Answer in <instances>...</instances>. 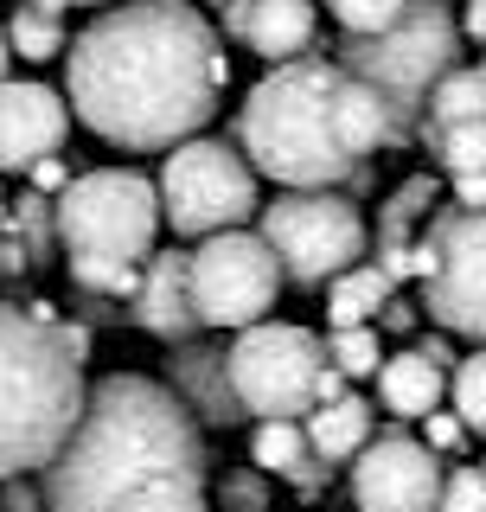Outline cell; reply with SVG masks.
Returning <instances> with one entry per match:
<instances>
[{
  "mask_svg": "<svg viewBox=\"0 0 486 512\" xmlns=\"http://www.w3.org/2000/svg\"><path fill=\"white\" fill-rule=\"evenodd\" d=\"M26 180H32V192L58 199V192H64V180H71V160H64V154H39V160L26 167Z\"/></svg>",
  "mask_w": 486,
  "mask_h": 512,
  "instance_id": "obj_35",
  "label": "cell"
},
{
  "mask_svg": "<svg viewBox=\"0 0 486 512\" xmlns=\"http://www.w3.org/2000/svg\"><path fill=\"white\" fill-rule=\"evenodd\" d=\"M327 122H333V141H339V154H346V160H371V154L403 148V141H410V122L391 109V96H384L378 84H365V77H352V71H339Z\"/></svg>",
  "mask_w": 486,
  "mask_h": 512,
  "instance_id": "obj_16",
  "label": "cell"
},
{
  "mask_svg": "<svg viewBox=\"0 0 486 512\" xmlns=\"http://www.w3.org/2000/svg\"><path fill=\"white\" fill-rule=\"evenodd\" d=\"M45 7H109V0H45Z\"/></svg>",
  "mask_w": 486,
  "mask_h": 512,
  "instance_id": "obj_44",
  "label": "cell"
},
{
  "mask_svg": "<svg viewBox=\"0 0 486 512\" xmlns=\"http://www.w3.org/2000/svg\"><path fill=\"white\" fill-rule=\"evenodd\" d=\"M320 39V13L314 0H250V20H243V45L263 64H282L295 52H314Z\"/></svg>",
  "mask_w": 486,
  "mask_h": 512,
  "instance_id": "obj_18",
  "label": "cell"
},
{
  "mask_svg": "<svg viewBox=\"0 0 486 512\" xmlns=\"http://www.w3.org/2000/svg\"><path fill=\"white\" fill-rule=\"evenodd\" d=\"M423 148L442 160L448 173H480V167H486V116H461V122L435 128Z\"/></svg>",
  "mask_w": 486,
  "mask_h": 512,
  "instance_id": "obj_26",
  "label": "cell"
},
{
  "mask_svg": "<svg viewBox=\"0 0 486 512\" xmlns=\"http://www.w3.org/2000/svg\"><path fill=\"white\" fill-rule=\"evenodd\" d=\"M378 359H384V340H378V327H371V320L327 333V365H339L346 378H371V372H378Z\"/></svg>",
  "mask_w": 486,
  "mask_h": 512,
  "instance_id": "obj_28",
  "label": "cell"
},
{
  "mask_svg": "<svg viewBox=\"0 0 486 512\" xmlns=\"http://www.w3.org/2000/svg\"><path fill=\"white\" fill-rule=\"evenodd\" d=\"M416 352H423L429 365H442V372H448V365H455V346H448L442 333H429V340H416Z\"/></svg>",
  "mask_w": 486,
  "mask_h": 512,
  "instance_id": "obj_41",
  "label": "cell"
},
{
  "mask_svg": "<svg viewBox=\"0 0 486 512\" xmlns=\"http://www.w3.org/2000/svg\"><path fill=\"white\" fill-rule=\"evenodd\" d=\"M186 282H192V308H199V327L237 333L250 320H263L282 295V263L256 231H212L199 237V250H186Z\"/></svg>",
  "mask_w": 486,
  "mask_h": 512,
  "instance_id": "obj_11",
  "label": "cell"
},
{
  "mask_svg": "<svg viewBox=\"0 0 486 512\" xmlns=\"http://www.w3.org/2000/svg\"><path fill=\"white\" fill-rule=\"evenodd\" d=\"M26 269H32V263H26V250L13 244V237H7V224H0V288H7V282H20Z\"/></svg>",
  "mask_w": 486,
  "mask_h": 512,
  "instance_id": "obj_39",
  "label": "cell"
},
{
  "mask_svg": "<svg viewBox=\"0 0 486 512\" xmlns=\"http://www.w3.org/2000/svg\"><path fill=\"white\" fill-rule=\"evenodd\" d=\"M128 320L154 340H192L199 327V308H192V282H186V250H148L135 269V288H128Z\"/></svg>",
  "mask_w": 486,
  "mask_h": 512,
  "instance_id": "obj_14",
  "label": "cell"
},
{
  "mask_svg": "<svg viewBox=\"0 0 486 512\" xmlns=\"http://www.w3.org/2000/svg\"><path fill=\"white\" fill-rule=\"evenodd\" d=\"M429 512H486V474L480 468H442Z\"/></svg>",
  "mask_w": 486,
  "mask_h": 512,
  "instance_id": "obj_29",
  "label": "cell"
},
{
  "mask_svg": "<svg viewBox=\"0 0 486 512\" xmlns=\"http://www.w3.org/2000/svg\"><path fill=\"white\" fill-rule=\"evenodd\" d=\"M243 20H250V0H224V32L243 39Z\"/></svg>",
  "mask_w": 486,
  "mask_h": 512,
  "instance_id": "obj_42",
  "label": "cell"
},
{
  "mask_svg": "<svg viewBox=\"0 0 486 512\" xmlns=\"http://www.w3.org/2000/svg\"><path fill=\"white\" fill-rule=\"evenodd\" d=\"M0 77H13V45H7V32H0Z\"/></svg>",
  "mask_w": 486,
  "mask_h": 512,
  "instance_id": "obj_43",
  "label": "cell"
},
{
  "mask_svg": "<svg viewBox=\"0 0 486 512\" xmlns=\"http://www.w3.org/2000/svg\"><path fill=\"white\" fill-rule=\"evenodd\" d=\"M0 186H7V173H0ZM0 205H7V192H0Z\"/></svg>",
  "mask_w": 486,
  "mask_h": 512,
  "instance_id": "obj_46",
  "label": "cell"
},
{
  "mask_svg": "<svg viewBox=\"0 0 486 512\" xmlns=\"http://www.w3.org/2000/svg\"><path fill=\"white\" fill-rule=\"evenodd\" d=\"M327 13L339 20V32H378L403 13V0H327Z\"/></svg>",
  "mask_w": 486,
  "mask_h": 512,
  "instance_id": "obj_31",
  "label": "cell"
},
{
  "mask_svg": "<svg viewBox=\"0 0 486 512\" xmlns=\"http://www.w3.org/2000/svg\"><path fill=\"white\" fill-rule=\"evenodd\" d=\"M282 480L301 493V500H320V493H327V480H333V461H320L314 448H307V455H301V461H295V468H288Z\"/></svg>",
  "mask_w": 486,
  "mask_h": 512,
  "instance_id": "obj_33",
  "label": "cell"
},
{
  "mask_svg": "<svg viewBox=\"0 0 486 512\" xmlns=\"http://www.w3.org/2000/svg\"><path fill=\"white\" fill-rule=\"evenodd\" d=\"M333 64L352 71V77H365V84H378L416 135L429 84L448 64H461V26H455V13H448V0H403V13L391 26L346 32V39L333 45Z\"/></svg>",
  "mask_w": 486,
  "mask_h": 512,
  "instance_id": "obj_6",
  "label": "cell"
},
{
  "mask_svg": "<svg viewBox=\"0 0 486 512\" xmlns=\"http://www.w3.org/2000/svg\"><path fill=\"white\" fill-rule=\"evenodd\" d=\"M154 199H160V224H173V237H212L231 231V224H250L256 205H263V186L231 141L186 135L160 160Z\"/></svg>",
  "mask_w": 486,
  "mask_h": 512,
  "instance_id": "obj_8",
  "label": "cell"
},
{
  "mask_svg": "<svg viewBox=\"0 0 486 512\" xmlns=\"http://www.w3.org/2000/svg\"><path fill=\"white\" fill-rule=\"evenodd\" d=\"M442 205V186H435V173H416V180H403L391 199L378 205V269L391 282L410 276V250H416V231L429 224V212Z\"/></svg>",
  "mask_w": 486,
  "mask_h": 512,
  "instance_id": "obj_17",
  "label": "cell"
},
{
  "mask_svg": "<svg viewBox=\"0 0 486 512\" xmlns=\"http://www.w3.org/2000/svg\"><path fill=\"white\" fill-rule=\"evenodd\" d=\"M0 512H7V506H0Z\"/></svg>",
  "mask_w": 486,
  "mask_h": 512,
  "instance_id": "obj_47",
  "label": "cell"
},
{
  "mask_svg": "<svg viewBox=\"0 0 486 512\" xmlns=\"http://www.w3.org/2000/svg\"><path fill=\"white\" fill-rule=\"evenodd\" d=\"M218 512H269V474L263 468H231L218 480Z\"/></svg>",
  "mask_w": 486,
  "mask_h": 512,
  "instance_id": "obj_30",
  "label": "cell"
},
{
  "mask_svg": "<svg viewBox=\"0 0 486 512\" xmlns=\"http://www.w3.org/2000/svg\"><path fill=\"white\" fill-rule=\"evenodd\" d=\"M333 84H339V64L320 52H295L256 77V90L243 96V116H237V154L256 167V180L339 186V192L371 186V160H346L333 141V122H327Z\"/></svg>",
  "mask_w": 486,
  "mask_h": 512,
  "instance_id": "obj_4",
  "label": "cell"
},
{
  "mask_svg": "<svg viewBox=\"0 0 486 512\" xmlns=\"http://www.w3.org/2000/svg\"><path fill=\"white\" fill-rule=\"evenodd\" d=\"M256 237L275 250L282 282L301 288H320L371 250L359 199L339 186H282L269 205H256Z\"/></svg>",
  "mask_w": 486,
  "mask_h": 512,
  "instance_id": "obj_7",
  "label": "cell"
},
{
  "mask_svg": "<svg viewBox=\"0 0 486 512\" xmlns=\"http://www.w3.org/2000/svg\"><path fill=\"white\" fill-rule=\"evenodd\" d=\"M224 372L243 416H307L314 410V384L327 372V340L314 327L295 320H250L237 327L231 352H224Z\"/></svg>",
  "mask_w": 486,
  "mask_h": 512,
  "instance_id": "obj_10",
  "label": "cell"
},
{
  "mask_svg": "<svg viewBox=\"0 0 486 512\" xmlns=\"http://www.w3.org/2000/svg\"><path fill=\"white\" fill-rule=\"evenodd\" d=\"M0 506H7V512H45L39 487H26V474H7V480H0Z\"/></svg>",
  "mask_w": 486,
  "mask_h": 512,
  "instance_id": "obj_38",
  "label": "cell"
},
{
  "mask_svg": "<svg viewBox=\"0 0 486 512\" xmlns=\"http://www.w3.org/2000/svg\"><path fill=\"white\" fill-rule=\"evenodd\" d=\"M77 314H84V327H116L122 308H116V295H96V288H84V301H77Z\"/></svg>",
  "mask_w": 486,
  "mask_h": 512,
  "instance_id": "obj_37",
  "label": "cell"
},
{
  "mask_svg": "<svg viewBox=\"0 0 486 512\" xmlns=\"http://www.w3.org/2000/svg\"><path fill=\"white\" fill-rule=\"evenodd\" d=\"M416 423H423V448H435V455H461V448L474 442V429H467L455 410H442V404H435V410H423Z\"/></svg>",
  "mask_w": 486,
  "mask_h": 512,
  "instance_id": "obj_32",
  "label": "cell"
},
{
  "mask_svg": "<svg viewBox=\"0 0 486 512\" xmlns=\"http://www.w3.org/2000/svg\"><path fill=\"white\" fill-rule=\"evenodd\" d=\"M58 58L71 116L122 154L199 135L231 90V52L192 0H109Z\"/></svg>",
  "mask_w": 486,
  "mask_h": 512,
  "instance_id": "obj_1",
  "label": "cell"
},
{
  "mask_svg": "<svg viewBox=\"0 0 486 512\" xmlns=\"http://www.w3.org/2000/svg\"><path fill=\"white\" fill-rule=\"evenodd\" d=\"M448 180H455L448 186V205H461V212H480L486 205V167L480 173H448Z\"/></svg>",
  "mask_w": 486,
  "mask_h": 512,
  "instance_id": "obj_36",
  "label": "cell"
},
{
  "mask_svg": "<svg viewBox=\"0 0 486 512\" xmlns=\"http://www.w3.org/2000/svg\"><path fill=\"white\" fill-rule=\"evenodd\" d=\"M205 468H212L205 429L192 423L180 397L160 378L109 372L84 384V410H77L71 436L39 468V500L45 512H109L128 487L154 474L205 480Z\"/></svg>",
  "mask_w": 486,
  "mask_h": 512,
  "instance_id": "obj_2",
  "label": "cell"
},
{
  "mask_svg": "<svg viewBox=\"0 0 486 512\" xmlns=\"http://www.w3.org/2000/svg\"><path fill=\"white\" fill-rule=\"evenodd\" d=\"M442 487V455L410 429H384L352 455V512H429Z\"/></svg>",
  "mask_w": 486,
  "mask_h": 512,
  "instance_id": "obj_12",
  "label": "cell"
},
{
  "mask_svg": "<svg viewBox=\"0 0 486 512\" xmlns=\"http://www.w3.org/2000/svg\"><path fill=\"white\" fill-rule=\"evenodd\" d=\"M371 378H378V397H384V410H391L397 423H416L423 410H435L448 397V372H442V365H429L416 346L384 352Z\"/></svg>",
  "mask_w": 486,
  "mask_h": 512,
  "instance_id": "obj_19",
  "label": "cell"
},
{
  "mask_svg": "<svg viewBox=\"0 0 486 512\" xmlns=\"http://www.w3.org/2000/svg\"><path fill=\"white\" fill-rule=\"evenodd\" d=\"M455 26H461V39H474V45H486V0H461Z\"/></svg>",
  "mask_w": 486,
  "mask_h": 512,
  "instance_id": "obj_40",
  "label": "cell"
},
{
  "mask_svg": "<svg viewBox=\"0 0 486 512\" xmlns=\"http://www.w3.org/2000/svg\"><path fill=\"white\" fill-rule=\"evenodd\" d=\"M64 141H71L64 90L0 77V173H26L39 154H58Z\"/></svg>",
  "mask_w": 486,
  "mask_h": 512,
  "instance_id": "obj_13",
  "label": "cell"
},
{
  "mask_svg": "<svg viewBox=\"0 0 486 512\" xmlns=\"http://www.w3.org/2000/svg\"><path fill=\"white\" fill-rule=\"evenodd\" d=\"M84 320H32L0 301V480L39 474L84 410Z\"/></svg>",
  "mask_w": 486,
  "mask_h": 512,
  "instance_id": "obj_3",
  "label": "cell"
},
{
  "mask_svg": "<svg viewBox=\"0 0 486 512\" xmlns=\"http://www.w3.org/2000/svg\"><path fill=\"white\" fill-rule=\"evenodd\" d=\"M109 512H212V506H205V480L154 474V480H141V487H128Z\"/></svg>",
  "mask_w": 486,
  "mask_h": 512,
  "instance_id": "obj_25",
  "label": "cell"
},
{
  "mask_svg": "<svg viewBox=\"0 0 486 512\" xmlns=\"http://www.w3.org/2000/svg\"><path fill=\"white\" fill-rule=\"evenodd\" d=\"M7 45H13V58H26V64H52L64 52V39H71V26H64V7H45V0H20V7L7 13Z\"/></svg>",
  "mask_w": 486,
  "mask_h": 512,
  "instance_id": "obj_22",
  "label": "cell"
},
{
  "mask_svg": "<svg viewBox=\"0 0 486 512\" xmlns=\"http://www.w3.org/2000/svg\"><path fill=\"white\" fill-rule=\"evenodd\" d=\"M160 384L192 410L199 429L250 423L243 404H237V391H231V372H224V346H205L199 333H192V340H173V359H167V378H160Z\"/></svg>",
  "mask_w": 486,
  "mask_h": 512,
  "instance_id": "obj_15",
  "label": "cell"
},
{
  "mask_svg": "<svg viewBox=\"0 0 486 512\" xmlns=\"http://www.w3.org/2000/svg\"><path fill=\"white\" fill-rule=\"evenodd\" d=\"M448 404L467 429H480L486 436V346H474L467 359L448 365Z\"/></svg>",
  "mask_w": 486,
  "mask_h": 512,
  "instance_id": "obj_27",
  "label": "cell"
},
{
  "mask_svg": "<svg viewBox=\"0 0 486 512\" xmlns=\"http://www.w3.org/2000/svg\"><path fill=\"white\" fill-rule=\"evenodd\" d=\"M52 224H58V256L71 269L77 288L128 301L141 256L160 237V199L154 180L135 167H90L71 173L64 192L52 199Z\"/></svg>",
  "mask_w": 486,
  "mask_h": 512,
  "instance_id": "obj_5",
  "label": "cell"
},
{
  "mask_svg": "<svg viewBox=\"0 0 486 512\" xmlns=\"http://www.w3.org/2000/svg\"><path fill=\"white\" fill-rule=\"evenodd\" d=\"M410 276L423 282V308L442 333L486 346V205H435L429 224L416 231Z\"/></svg>",
  "mask_w": 486,
  "mask_h": 512,
  "instance_id": "obj_9",
  "label": "cell"
},
{
  "mask_svg": "<svg viewBox=\"0 0 486 512\" xmlns=\"http://www.w3.org/2000/svg\"><path fill=\"white\" fill-rule=\"evenodd\" d=\"M301 455H307L301 416H256V429H250V468H263V474L282 480Z\"/></svg>",
  "mask_w": 486,
  "mask_h": 512,
  "instance_id": "obj_24",
  "label": "cell"
},
{
  "mask_svg": "<svg viewBox=\"0 0 486 512\" xmlns=\"http://www.w3.org/2000/svg\"><path fill=\"white\" fill-rule=\"evenodd\" d=\"M416 320H423V314H416V301H403L397 288H391V295H384V308L371 314V327H378V333H397V340H403V333H416Z\"/></svg>",
  "mask_w": 486,
  "mask_h": 512,
  "instance_id": "obj_34",
  "label": "cell"
},
{
  "mask_svg": "<svg viewBox=\"0 0 486 512\" xmlns=\"http://www.w3.org/2000/svg\"><path fill=\"white\" fill-rule=\"evenodd\" d=\"M480 474H486V468H480Z\"/></svg>",
  "mask_w": 486,
  "mask_h": 512,
  "instance_id": "obj_48",
  "label": "cell"
},
{
  "mask_svg": "<svg viewBox=\"0 0 486 512\" xmlns=\"http://www.w3.org/2000/svg\"><path fill=\"white\" fill-rule=\"evenodd\" d=\"M301 429H307V448L339 468V461H352L371 436H378V410L346 391V397H333V404H314L301 416Z\"/></svg>",
  "mask_w": 486,
  "mask_h": 512,
  "instance_id": "obj_20",
  "label": "cell"
},
{
  "mask_svg": "<svg viewBox=\"0 0 486 512\" xmlns=\"http://www.w3.org/2000/svg\"><path fill=\"white\" fill-rule=\"evenodd\" d=\"M474 71H480V90H486V58H480V64H474Z\"/></svg>",
  "mask_w": 486,
  "mask_h": 512,
  "instance_id": "obj_45",
  "label": "cell"
},
{
  "mask_svg": "<svg viewBox=\"0 0 486 512\" xmlns=\"http://www.w3.org/2000/svg\"><path fill=\"white\" fill-rule=\"evenodd\" d=\"M0 224H7V237L26 250V263L32 269H45V263H58V224H52V199L45 192H20L13 205H0Z\"/></svg>",
  "mask_w": 486,
  "mask_h": 512,
  "instance_id": "obj_23",
  "label": "cell"
},
{
  "mask_svg": "<svg viewBox=\"0 0 486 512\" xmlns=\"http://www.w3.org/2000/svg\"><path fill=\"white\" fill-rule=\"evenodd\" d=\"M320 288H327V327H359V320H371V314L384 308V295H391L397 282L384 276L378 263H365V256H359V263H346L339 276H327Z\"/></svg>",
  "mask_w": 486,
  "mask_h": 512,
  "instance_id": "obj_21",
  "label": "cell"
}]
</instances>
